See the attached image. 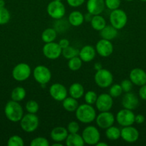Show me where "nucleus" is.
Returning <instances> with one entry per match:
<instances>
[{
    "instance_id": "obj_6",
    "label": "nucleus",
    "mask_w": 146,
    "mask_h": 146,
    "mask_svg": "<svg viewBox=\"0 0 146 146\" xmlns=\"http://www.w3.org/2000/svg\"><path fill=\"white\" fill-rule=\"evenodd\" d=\"M47 12L51 18L57 20L63 18L65 15L66 9L61 1H50L47 7Z\"/></svg>"
},
{
    "instance_id": "obj_15",
    "label": "nucleus",
    "mask_w": 146,
    "mask_h": 146,
    "mask_svg": "<svg viewBox=\"0 0 146 146\" xmlns=\"http://www.w3.org/2000/svg\"><path fill=\"white\" fill-rule=\"evenodd\" d=\"M139 135V131L132 125L125 126L120 130V138L129 143L136 142L138 140Z\"/></svg>"
},
{
    "instance_id": "obj_3",
    "label": "nucleus",
    "mask_w": 146,
    "mask_h": 146,
    "mask_svg": "<svg viewBox=\"0 0 146 146\" xmlns=\"http://www.w3.org/2000/svg\"><path fill=\"white\" fill-rule=\"evenodd\" d=\"M19 122L21 129L27 133H32L35 131L40 124V121L37 115L29 113L23 115Z\"/></svg>"
},
{
    "instance_id": "obj_52",
    "label": "nucleus",
    "mask_w": 146,
    "mask_h": 146,
    "mask_svg": "<svg viewBox=\"0 0 146 146\" xmlns=\"http://www.w3.org/2000/svg\"><path fill=\"white\" fill-rule=\"evenodd\" d=\"M125 1H133V0H125Z\"/></svg>"
},
{
    "instance_id": "obj_50",
    "label": "nucleus",
    "mask_w": 146,
    "mask_h": 146,
    "mask_svg": "<svg viewBox=\"0 0 146 146\" xmlns=\"http://www.w3.org/2000/svg\"><path fill=\"white\" fill-rule=\"evenodd\" d=\"M5 7V1L4 0H0V7Z\"/></svg>"
},
{
    "instance_id": "obj_28",
    "label": "nucleus",
    "mask_w": 146,
    "mask_h": 146,
    "mask_svg": "<svg viewBox=\"0 0 146 146\" xmlns=\"http://www.w3.org/2000/svg\"><path fill=\"white\" fill-rule=\"evenodd\" d=\"M57 36V32L54 28H47L42 33L41 38L43 42L50 43L54 41Z\"/></svg>"
},
{
    "instance_id": "obj_2",
    "label": "nucleus",
    "mask_w": 146,
    "mask_h": 146,
    "mask_svg": "<svg viewBox=\"0 0 146 146\" xmlns=\"http://www.w3.org/2000/svg\"><path fill=\"white\" fill-rule=\"evenodd\" d=\"M4 114L9 121L11 122H19L24 115V111L19 102L13 100L8 101L4 107Z\"/></svg>"
},
{
    "instance_id": "obj_19",
    "label": "nucleus",
    "mask_w": 146,
    "mask_h": 146,
    "mask_svg": "<svg viewBox=\"0 0 146 146\" xmlns=\"http://www.w3.org/2000/svg\"><path fill=\"white\" fill-rule=\"evenodd\" d=\"M86 7L87 12L92 15L101 14L105 7L104 0H87Z\"/></svg>"
},
{
    "instance_id": "obj_39",
    "label": "nucleus",
    "mask_w": 146,
    "mask_h": 146,
    "mask_svg": "<svg viewBox=\"0 0 146 146\" xmlns=\"http://www.w3.org/2000/svg\"><path fill=\"white\" fill-rule=\"evenodd\" d=\"M49 145L48 140L44 137H37L30 143L31 146H49Z\"/></svg>"
},
{
    "instance_id": "obj_46",
    "label": "nucleus",
    "mask_w": 146,
    "mask_h": 146,
    "mask_svg": "<svg viewBox=\"0 0 146 146\" xmlns=\"http://www.w3.org/2000/svg\"><path fill=\"white\" fill-rule=\"evenodd\" d=\"M145 120V116L143 115H142V114H137L135 117V123H136L137 124L143 123Z\"/></svg>"
},
{
    "instance_id": "obj_37",
    "label": "nucleus",
    "mask_w": 146,
    "mask_h": 146,
    "mask_svg": "<svg viewBox=\"0 0 146 146\" xmlns=\"http://www.w3.org/2000/svg\"><path fill=\"white\" fill-rule=\"evenodd\" d=\"M7 145L8 146H24V142L21 137L15 135L9 138Z\"/></svg>"
},
{
    "instance_id": "obj_25",
    "label": "nucleus",
    "mask_w": 146,
    "mask_h": 146,
    "mask_svg": "<svg viewBox=\"0 0 146 146\" xmlns=\"http://www.w3.org/2000/svg\"><path fill=\"white\" fill-rule=\"evenodd\" d=\"M69 94L72 98L79 99L84 94V88L80 83H74L69 88Z\"/></svg>"
},
{
    "instance_id": "obj_45",
    "label": "nucleus",
    "mask_w": 146,
    "mask_h": 146,
    "mask_svg": "<svg viewBox=\"0 0 146 146\" xmlns=\"http://www.w3.org/2000/svg\"><path fill=\"white\" fill-rule=\"evenodd\" d=\"M58 44L62 48V49H63V48H66V47L70 46V41L68 39H67V38H62V39L60 40Z\"/></svg>"
},
{
    "instance_id": "obj_10",
    "label": "nucleus",
    "mask_w": 146,
    "mask_h": 146,
    "mask_svg": "<svg viewBox=\"0 0 146 146\" xmlns=\"http://www.w3.org/2000/svg\"><path fill=\"white\" fill-rule=\"evenodd\" d=\"M62 49L58 43L54 41L45 43L42 48V53L44 56L50 60H55L62 55Z\"/></svg>"
},
{
    "instance_id": "obj_35",
    "label": "nucleus",
    "mask_w": 146,
    "mask_h": 146,
    "mask_svg": "<svg viewBox=\"0 0 146 146\" xmlns=\"http://www.w3.org/2000/svg\"><path fill=\"white\" fill-rule=\"evenodd\" d=\"M11 15L7 8L0 7V25H4L9 21Z\"/></svg>"
},
{
    "instance_id": "obj_29",
    "label": "nucleus",
    "mask_w": 146,
    "mask_h": 146,
    "mask_svg": "<svg viewBox=\"0 0 146 146\" xmlns=\"http://www.w3.org/2000/svg\"><path fill=\"white\" fill-rule=\"evenodd\" d=\"M27 91L24 88L21 86H17L12 90L11 94V100L17 102H20L25 98Z\"/></svg>"
},
{
    "instance_id": "obj_41",
    "label": "nucleus",
    "mask_w": 146,
    "mask_h": 146,
    "mask_svg": "<svg viewBox=\"0 0 146 146\" xmlns=\"http://www.w3.org/2000/svg\"><path fill=\"white\" fill-rule=\"evenodd\" d=\"M67 129L70 133H76L80 131V125L77 121H71L67 125Z\"/></svg>"
},
{
    "instance_id": "obj_51",
    "label": "nucleus",
    "mask_w": 146,
    "mask_h": 146,
    "mask_svg": "<svg viewBox=\"0 0 146 146\" xmlns=\"http://www.w3.org/2000/svg\"><path fill=\"white\" fill-rule=\"evenodd\" d=\"M52 146H62V144L61 143L55 142L54 144H52Z\"/></svg>"
},
{
    "instance_id": "obj_34",
    "label": "nucleus",
    "mask_w": 146,
    "mask_h": 146,
    "mask_svg": "<svg viewBox=\"0 0 146 146\" xmlns=\"http://www.w3.org/2000/svg\"><path fill=\"white\" fill-rule=\"evenodd\" d=\"M66 20L63 19V18L60 19H57L54 24V29L57 31V32H64L68 29L70 23L65 21Z\"/></svg>"
},
{
    "instance_id": "obj_43",
    "label": "nucleus",
    "mask_w": 146,
    "mask_h": 146,
    "mask_svg": "<svg viewBox=\"0 0 146 146\" xmlns=\"http://www.w3.org/2000/svg\"><path fill=\"white\" fill-rule=\"evenodd\" d=\"M84 1L85 0H67V2L70 7L76 8L82 5L84 3Z\"/></svg>"
},
{
    "instance_id": "obj_21",
    "label": "nucleus",
    "mask_w": 146,
    "mask_h": 146,
    "mask_svg": "<svg viewBox=\"0 0 146 146\" xmlns=\"http://www.w3.org/2000/svg\"><path fill=\"white\" fill-rule=\"evenodd\" d=\"M68 134L67 128L62 126H57L52 130L50 137L54 142L62 143V141H65Z\"/></svg>"
},
{
    "instance_id": "obj_48",
    "label": "nucleus",
    "mask_w": 146,
    "mask_h": 146,
    "mask_svg": "<svg viewBox=\"0 0 146 146\" xmlns=\"http://www.w3.org/2000/svg\"><path fill=\"white\" fill-rule=\"evenodd\" d=\"M94 68L96 71H98V70L102 68V64L100 63H96L94 66Z\"/></svg>"
},
{
    "instance_id": "obj_44",
    "label": "nucleus",
    "mask_w": 146,
    "mask_h": 146,
    "mask_svg": "<svg viewBox=\"0 0 146 146\" xmlns=\"http://www.w3.org/2000/svg\"><path fill=\"white\" fill-rule=\"evenodd\" d=\"M139 96L141 99L146 101V84L141 86L139 89Z\"/></svg>"
},
{
    "instance_id": "obj_16",
    "label": "nucleus",
    "mask_w": 146,
    "mask_h": 146,
    "mask_svg": "<svg viewBox=\"0 0 146 146\" xmlns=\"http://www.w3.org/2000/svg\"><path fill=\"white\" fill-rule=\"evenodd\" d=\"M49 93L52 98L57 101H62L67 97V89L60 83L52 84L49 89Z\"/></svg>"
},
{
    "instance_id": "obj_24",
    "label": "nucleus",
    "mask_w": 146,
    "mask_h": 146,
    "mask_svg": "<svg viewBox=\"0 0 146 146\" xmlns=\"http://www.w3.org/2000/svg\"><path fill=\"white\" fill-rule=\"evenodd\" d=\"M65 144L67 146H83L84 142L82 135H80L78 133H76L68 134L65 140Z\"/></svg>"
},
{
    "instance_id": "obj_22",
    "label": "nucleus",
    "mask_w": 146,
    "mask_h": 146,
    "mask_svg": "<svg viewBox=\"0 0 146 146\" xmlns=\"http://www.w3.org/2000/svg\"><path fill=\"white\" fill-rule=\"evenodd\" d=\"M117 34H118L117 29L113 27L111 24L106 25L101 31H100V35L102 38L109 40V41L115 39L117 37Z\"/></svg>"
},
{
    "instance_id": "obj_26",
    "label": "nucleus",
    "mask_w": 146,
    "mask_h": 146,
    "mask_svg": "<svg viewBox=\"0 0 146 146\" xmlns=\"http://www.w3.org/2000/svg\"><path fill=\"white\" fill-rule=\"evenodd\" d=\"M62 106L68 112H74L78 108L79 104L77 99L72 97H66L62 101Z\"/></svg>"
},
{
    "instance_id": "obj_12",
    "label": "nucleus",
    "mask_w": 146,
    "mask_h": 146,
    "mask_svg": "<svg viewBox=\"0 0 146 146\" xmlns=\"http://www.w3.org/2000/svg\"><path fill=\"white\" fill-rule=\"evenodd\" d=\"M115 117L114 116L113 113L110 111H104L100 112L98 115L96 116L95 121L97 126L102 129H107L109 127L113 125L115 123Z\"/></svg>"
},
{
    "instance_id": "obj_30",
    "label": "nucleus",
    "mask_w": 146,
    "mask_h": 146,
    "mask_svg": "<svg viewBox=\"0 0 146 146\" xmlns=\"http://www.w3.org/2000/svg\"><path fill=\"white\" fill-rule=\"evenodd\" d=\"M105 136L110 141H117L120 138V130L117 127L112 125L106 129Z\"/></svg>"
},
{
    "instance_id": "obj_18",
    "label": "nucleus",
    "mask_w": 146,
    "mask_h": 146,
    "mask_svg": "<svg viewBox=\"0 0 146 146\" xmlns=\"http://www.w3.org/2000/svg\"><path fill=\"white\" fill-rule=\"evenodd\" d=\"M139 104V99L137 96L132 93L131 91L130 92L125 93L122 98V106L124 108L129 110H135L137 108Z\"/></svg>"
},
{
    "instance_id": "obj_8",
    "label": "nucleus",
    "mask_w": 146,
    "mask_h": 146,
    "mask_svg": "<svg viewBox=\"0 0 146 146\" xmlns=\"http://www.w3.org/2000/svg\"><path fill=\"white\" fill-rule=\"evenodd\" d=\"M33 76L38 84L45 85L51 80L52 73L48 67L44 65H39L34 68Z\"/></svg>"
},
{
    "instance_id": "obj_54",
    "label": "nucleus",
    "mask_w": 146,
    "mask_h": 146,
    "mask_svg": "<svg viewBox=\"0 0 146 146\" xmlns=\"http://www.w3.org/2000/svg\"><path fill=\"white\" fill-rule=\"evenodd\" d=\"M55 1H62V0H55Z\"/></svg>"
},
{
    "instance_id": "obj_13",
    "label": "nucleus",
    "mask_w": 146,
    "mask_h": 146,
    "mask_svg": "<svg viewBox=\"0 0 146 146\" xmlns=\"http://www.w3.org/2000/svg\"><path fill=\"white\" fill-rule=\"evenodd\" d=\"M94 104L100 112L110 111L113 106V98L108 94H101L97 96Z\"/></svg>"
},
{
    "instance_id": "obj_9",
    "label": "nucleus",
    "mask_w": 146,
    "mask_h": 146,
    "mask_svg": "<svg viewBox=\"0 0 146 146\" xmlns=\"http://www.w3.org/2000/svg\"><path fill=\"white\" fill-rule=\"evenodd\" d=\"M31 70L29 65L26 63H19L12 70V77L17 81H24L29 78Z\"/></svg>"
},
{
    "instance_id": "obj_23",
    "label": "nucleus",
    "mask_w": 146,
    "mask_h": 146,
    "mask_svg": "<svg viewBox=\"0 0 146 146\" xmlns=\"http://www.w3.org/2000/svg\"><path fill=\"white\" fill-rule=\"evenodd\" d=\"M67 20L70 25L73 26V27H79L84 22V14L79 11H73L69 14Z\"/></svg>"
},
{
    "instance_id": "obj_7",
    "label": "nucleus",
    "mask_w": 146,
    "mask_h": 146,
    "mask_svg": "<svg viewBox=\"0 0 146 146\" xmlns=\"http://www.w3.org/2000/svg\"><path fill=\"white\" fill-rule=\"evenodd\" d=\"M84 143L90 145H95L100 141V133L94 125H88L82 133Z\"/></svg>"
},
{
    "instance_id": "obj_31",
    "label": "nucleus",
    "mask_w": 146,
    "mask_h": 146,
    "mask_svg": "<svg viewBox=\"0 0 146 146\" xmlns=\"http://www.w3.org/2000/svg\"><path fill=\"white\" fill-rule=\"evenodd\" d=\"M82 62L83 61H82L81 58L79 57V56H77L73 57V58L69 59L67 66L71 71H76L80 69V68L82 66Z\"/></svg>"
},
{
    "instance_id": "obj_4",
    "label": "nucleus",
    "mask_w": 146,
    "mask_h": 146,
    "mask_svg": "<svg viewBox=\"0 0 146 146\" xmlns=\"http://www.w3.org/2000/svg\"><path fill=\"white\" fill-rule=\"evenodd\" d=\"M110 24L117 30L122 29L127 24V14L125 11L120 9L113 10L110 14Z\"/></svg>"
},
{
    "instance_id": "obj_38",
    "label": "nucleus",
    "mask_w": 146,
    "mask_h": 146,
    "mask_svg": "<svg viewBox=\"0 0 146 146\" xmlns=\"http://www.w3.org/2000/svg\"><path fill=\"white\" fill-rule=\"evenodd\" d=\"M123 91L122 89V87L120 84H113L111 86L110 90H109V94L113 98H117L123 94Z\"/></svg>"
},
{
    "instance_id": "obj_32",
    "label": "nucleus",
    "mask_w": 146,
    "mask_h": 146,
    "mask_svg": "<svg viewBox=\"0 0 146 146\" xmlns=\"http://www.w3.org/2000/svg\"><path fill=\"white\" fill-rule=\"evenodd\" d=\"M79 50L77 48H74L73 46H69L66 47V48H63L62 51V55L66 59H70V58H73L79 56Z\"/></svg>"
},
{
    "instance_id": "obj_53",
    "label": "nucleus",
    "mask_w": 146,
    "mask_h": 146,
    "mask_svg": "<svg viewBox=\"0 0 146 146\" xmlns=\"http://www.w3.org/2000/svg\"><path fill=\"white\" fill-rule=\"evenodd\" d=\"M140 1H146V0H140Z\"/></svg>"
},
{
    "instance_id": "obj_11",
    "label": "nucleus",
    "mask_w": 146,
    "mask_h": 146,
    "mask_svg": "<svg viewBox=\"0 0 146 146\" xmlns=\"http://www.w3.org/2000/svg\"><path fill=\"white\" fill-rule=\"evenodd\" d=\"M135 115L131 110L123 108L117 112L115 119L119 125L125 127L133 125L135 123Z\"/></svg>"
},
{
    "instance_id": "obj_1",
    "label": "nucleus",
    "mask_w": 146,
    "mask_h": 146,
    "mask_svg": "<svg viewBox=\"0 0 146 146\" xmlns=\"http://www.w3.org/2000/svg\"><path fill=\"white\" fill-rule=\"evenodd\" d=\"M75 116L79 122L82 123H90L95 120L97 114L94 107L87 104L79 105L75 111Z\"/></svg>"
},
{
    "instance_id": "obj_5",
    "label": "nucleus",
    "mask_w": 146,
    "mask_h": 146,
    "mask_svg": "<svg viewBox=\"0 0 146 146\" xmlns=\"http://www.w3.org/2000/svg\"><path fill=\"white\" fill-rule=\"evenodd\" d=\"M94 82L99 87L102 88L110 86L113 82V75L109 70L105 68L96 71L94 74Z\"/></svg>"
},
{
    "instance_id": "obj_27",
    "label": "nucleus",
    "mask_w": 146,
    "mask_h": 146,
    "mask_svg": "<svg viewBox=\"0 0 146 146\" xmlns=\"http://www.w3.org/2000/svg\"><path fill=\"white\" fill-rule=\"evenodd\" d=\"M90 24L92 27L93 29L96 31H101L106 25V20L103 17H102L100 14L98 15H93L91 21H90Z\"/></svg>"
},
{
    "instance_id": "obj_49",
    "label": "nucleus",
    "mask_w": 146,
    "mask_h": 146,
    "mask_svg": "<svg viewBox=\"0 0 146 146\" xmlns=\"http://www.w3.org/2000/svg\"><path fill=\"white\" fill-rule=\"evenodd\" d=\"M95 145L96 146H107L108 145H107V143H106L100 142V141L97 144H96Z\"/></svg>"
},
{
    "instance_id": "obj_17",
    "label": "nucleus",
    "mask_w": 146,
    "mask_h": 146,
    "mask_svg": "<svg viewBox=\"0 0 146 146\" xmlns=\"http://www.w3.org/2000/svg\"><path fill=\"white\" fill-rule=\"evenodd\" d=\"M130 80L133 84L138 86L146 84V72L140 68H135L130 73Z\"/></svg>"
},
{
    "instance_id": "obj_20",
    "label": "nucleus",
    "mask_w": 146,
    "mask_h": 146,
    "mask_svg": "<svg viewBox=\"0 0 146 146\" xmlns=\"http://www.w3.org/2000/svg\"><path fill=\"white\" fill-rule=\"evenodd\" d=\"M96 50L92 46L86 45L83 46L79 51V57L84 63L92 61L96 56Z\"/></svg>"
},
{
    "instance_id": "obj_40",
    "label": "nucleus",
    "mask_w": 146,
    "mask_h": 146,
    "mask_svg": "<svg viewBox=\"0 0 146 146\" xmlns=\"http://www.w3.org/2000/svg\"><path fill=\"white\" fill-rule=\"evenodd\" d=\"M104 4L108 9L113 11L119 9L121 4V0H104Z\"/></svg>"
},
{
    "instance_id": "obj_33",
    "label": "nucleus",
    "mask_w": 146,
    "mask_h": 146,
    "mask_svg": "<svg viewBox=\"0 0 146 146\" xmlns=\"http://www.w3.org/2000/svg\"><path fill=\"white\" fill-rule=\"evenodd\" d=\"M25 109L29 113L36 114L40 109V106L38 103L34 100H29L26 104Z\"/></svg>"
},
{
    "instance_id": "obj_36",
    "label": "nucleus",
    "mask_w": 146,
    "mask_h": 146,
    "mask_svg": "<svg viewBox=\"0 0 146 146\" xmlns=\"http://www.w3.org/2000/svg\"><path fill=\"white\" fill-rule=\"evenodd\" d=\"M97 96H98L96 94V92L93 91H88L84 94L85 103L87 104H90V105H93V104H95Z\"/></svg>"
},
{
    "instance_id": "obj_42",
    "label": "nucleus",
    "mask_w": 146,
    "mask_h": 146,
    "mask_svg": "<svg viewBox=\"0 0 146 146\" xmlns=\"http://www.w3.org/2000/svg\"><path fill=\"white\" fill-rule=\"evenodd\" d=\"M133 84L132 83V81L130 79H125L120 84V86L122 87V89H123V92L127 93L131 91L132 88H133Z\"/></svg>"
},
{
    "instance_id": "obj_47",
    "label": "nucleus",
    "mask_w": 146,
    "mask_h": 146,
    "mask_svg": "<svg viewBox=\"0 0 146 146\" xmlns=\"http://www.w3.org/2000/svg\"><path fill=\"white\" fill-rule=\"evenodd\" d=\"M84 21H88V22H90V21H91L93 15L92 14H91L90 13L87 12V14H86L84 16Z\"/></svg>"
},
{
    "instance_id": "obj_14",
    "label": "nucleus",
    "mask_w": 146,
    "mask_h": 146,
    "mask_svg": "<svg viewBox=\"0 0 146 146\" xmlns=\"http://www.w3.org/2000/svg\"><path fill=\"white\" fill-rule=\"evenodd\" d=\"M95 50L98 55L106 58L112 55L114 51V47L111 41L101 38L96 44Z\"/></svg>"
}]
</instances>
